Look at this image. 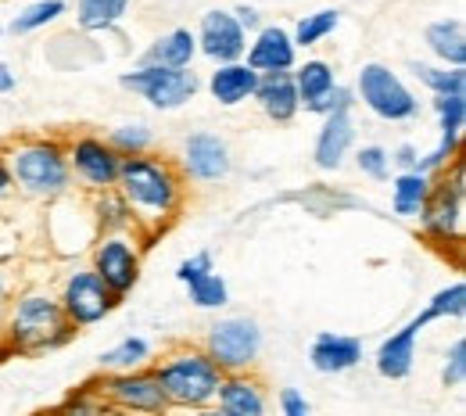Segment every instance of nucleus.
Instances as JSON below:
<instances>
[{
  "mask_svg": "<svg viewBox=\"0 0 466 416\" xmlns=\"http://www.w3.org/2000/svg\"><path fill=\"white\" fill-rule=\"evenodd\" d=\"M116 187L122 190L126 208L140 212L144 219H169L179 205V179L166 162L144 158V155H129L118 162Z\"/></svg>",
  "mask_w": 466,
  "mask_h": 416,
  "instance_id": "nucleus-1",
  "label": "nucleus"
},
{
  "mask_svg": "<svg viewBox=\"0 0 466 416\" xmlns=\"http://www.w3.org/2000/svg\"><path fill=\"white\" fill-rule=\"evenodd\" d=\"M166 402L173 406H208L219 395L223 384V370L208 359V352H176L169 356L158 370H151Z\"/></svg>",
  "mask_w": 466,
  "mask_h": 416,
  "instance_id": "nucleus-2",
  "label": "nucleus"
},
{
  "mask_svg": "<svg viewBox=\"0 0 466 416\" xmlns=\"http://www.w3.org/2000/svg\"><path fill=\"white\" fill-rule=\"evenodd\" d=\"M7 338L22 352L55 349L72 338V323L65 320L61 305L47 295H25L15 305V316L7 323Z\"/></svg>",
  "mask_w": 466,
  "mask_h": 416,
  "instance_id": "nucleus-3",
  "label": "nucleus"
},
{
  "mask_svg": "<svg viewBox=\"0 0 466 416\" xmlns=\"http://www.w3.org/2000/svg\"><path fill=\"white\" fill-rule=\"evenodd\" d=\"M11 179H18V187H25L29 194H61L68 187V158L58 144L51 140H36L25 144L11 155Z\"/></svg>",
  "mask_w": 466,
  "mask_h": 416,
  "instance_id": "nucleus-4",
  "label": "nucleus"
},
{
  "mask_svg": "<svg viewBox=\"0 0 466 416\" xmlns=\"http://www.w3.org/2000/svg\"><path fill=\"white\" fill-rule=\"evenodd\" d=\"M355 90H359L362 105H366L373 116H380V119H388V122H406L420 112V101L409 94V86L388 68V65H377V61L362 65Z\"/></svg>",
  "mask_w": 466,
  "mask_h": 416,
  "instance_id": "nucleus-5",
  "label": "nucleus"
},
{
  "mask_svg": "<svg viewBox=\"0 0 466 416\" xmlns=\"http://www.w3.org/2000/svg\"><path fill=\"white\" fill-rule=\"evenodd\" d=\"M122 86L140 94L144 101H151L155 108L162 112H173L183 108L194 94H198V76L190 68H155V65H140L137 72H126L122 76Z\"/></svg>",
  "mask_w": 466,
  "mask_h": 416,
  "instance_id": "nucleus-6",
  "label": "nucleus"
},
{
  "mask_svg": "<svg viewBox=\"0 0 466 416\" xmlns=\"http://www.w3.org/2000/svg\"><path fill=\"white\" fill-rule=\"evenodd\" d=\"M262 352V330L248 316H230L208 330V359L223 373H240L248 370Z\"/></svg>",
  "mask_w": 466,
  "mask_h": 416,
  "instance_id": "nucleus-7",
  "label": "nucleus"
},
{
  "mask_svg": "<svg viewBox=\"0 0 466 416\" xmlns=\"http://www.w3.org/2000/svg\"><path fill=\"white\" fill-rule=\"evenodd\" d=\"M58 305L72 327H94V323H101L116 309V295L105 288V280L94 269H83V273L68 277Z\"/></svg>",
  "mask_w": 466,
  "mask_h": 416,
  "instance_id": "nucleus-8",
  "label": "nucleus"
},
{
  "mask_svg": "<svg viewBox=\"0 0 466 416\" xmlns=\"http://www.w3.org/2000/svg\"><path fill=\"white\" fill-rule=\"evenodd\" d=\"M294 90H298V105H305V112H316V116L351 108V94L334 83V68L327 61H305L294 72Z\"/></svg>",
  "mask_w": 466,
  "mask_h": 416,
  "instance_id": "nucleus-9",
  "label": "nucleus"
},
{
  "mask_svg": "<svg viewBox=\"0 0 466 416\" xmlns=\"http://www.w3.org/2000/svg\"><path fill=\"white\" fill-rule=\"evenodd\" d=\"M423 219V230L438 240H456L460 238V227H463V169L456 173V179L449 183H438L431 194H427V205L420 212Z\"/></svg>",
  "mask_w": 466,
  "mask_h": 416,
  "instance_id": "nucleus-10",
  "label": "nucleus"
},
{
  "mask_svg": "<svg viewBox=\"0 0 466 416\" xmlns=\"http://www.w3.org/2000/svg\"><path fill=\"white\" fill-rule=\"evenodd\" d=\"M198 47L219 65H230V61H240V55L248 51V33L237 25L233 11H205L201 18V29H198Z\"/></svg>",
  "mask_w": 466,
  "mask_h": 416,
  "instance_id": "nucleus-11",
  "label": "nucleus"
},
{
  "mask_svg": "<svg viewBox=\"0 0 466 416\" xmlns=\"http://www.w3.org/2000/svg\"><path fill=\"white\" fill-rule=\"evenodd\" d=\"M94 273L105 280V288L116 298L126 295L140 277V255H137V248L129 240L108 238L94 251Z\"/></svg>",
  "mask_w": 466,
  "mask_h": 416,
  "instance_id": "nucleus-12",
  "label": "nucleus"
},
{
  "mask_svg": "<svg viewBox=\"0 0 466 416\" xmlns=\"http://www.w3.org/2000/svg\"><path fill=\"white\" fill-rule=\"evenodd\" d=\"M118 162H122V158H118L105 140H97V137L76 140V144H72V155H68V166H72L79 177L86 179L90 187H105V190L116 187Z\"/></svg>",
  "mask_w": 466,
  "mask_h": 416,
  "instance_id": "nucleus-13",
  "label": "nucleus"
},
{
  "mask_svg": "<svg viewBox=\"0 0 466 416\" xmlns=\"http://www.w3.org/2000/svg\"><path fill=\"white\" fill-rule=\"evenodd\" d=\"M108 395L116 399L118 406H126V410H137V413H166V395H162V388H158V380H155V373H122V377H112L108 384Z\"/></svg>",
  "mask_w": 466,
  "mask_h": 416,
  "instance_id": "nucleus-14",
  "label": "nucleus"
},
{
  "mask_svg": "<svg viewBox=\"0 0 466 416\" xmlns=\"http://www.w3.org/2000/svg\"><path fill=\"white\" fill-rule=\"evenodd\" d=\"M248 68L258 76H273V72H291L294 68V44L291 33L280 25H266L258 29L255 44L248 47Z\"/></svg>",
  "mask_w": 466,
  "mask_h": 416,
  "instance_id": "nucleus-15",
  "label": "nucleus"
},
{
  "mask_svg": "<svg viewBox=\"0 0 466 416\" xmlns=\"http://www.w3.org/2000/svg\"><path fill=\"white\" fill-rule=\"evenodd\" d=\"M183 166L194 179H223L230 173V151L216 133H194L183 147Z\"/></svg>",
  "mask_w": 466,
  "mask_h": 416,
  "instance_id": "nucleus-16",
  "label": "nucleus"
},
{
  "mask_svg": "<svg viewBox=\"0 0 466 416\" xmlns=\"http://www.w3.org/2000/svg\"><path fill=\"white\" fill-rule=\"evenodd\" d=\"M427 323H431V316L420 312L412 323H406L399 334H391V338L380 345V352H377V373H380V377H388V380L409 377L412 359H416V338H420V330H423Z\"/></svg>",
  "mask_w": 466,
  "mask_h": 416,
  "instance_id": "nucleus-17",
  "label": "nucleus"
},
{
  "mask_svg": "<svg viewBox=\"0 0 466 416\" xmlns=\"http://www.w3.org/2000/svg\"><path fill=\"white\" fill-rule=\"evenodd\" d=\"M255 101L262 105V112L273 122H291L298 116V90H294L291 72H273V76H258L255 86Z\"/></svg>",
  "mask_w": 466,
  "mask_h": 416,
  "instance_id": "nucleus-18",
  "label": "nucleus"
},
{
  "mask_svg": "<svg viewBox=\"0 0 466 416\" xmlns=\"http://www.w3.org/2000/svg\"><path fill=\"white\" fill-rule=\"evenodd\" d=\"M312 366L319 370V373H345L351 370L359 359H362V341L359 338H345V334H319L316 341H312Z\"/></svg>",
  "mask_w": 466,
  "mask_h": 416,
  "instance_id": "nucleus-19",
  "label": "nucleus"
},
{
  "mask_svg": "<svg viewBox=\"0 0 466 416\" xmlns=\"http://www.w3.org/2000/svg\"><path fill=\"white\" fill-rule=\"evenodd\" d=\"M351 137H355V129H351L349 112H330L323 129H319V140H316V166L319 169H338L349 155Z\"/></svg>",
  "mask_w": 466,
  "mask_h": 416,
  "instance_id": "nucleus-20",
  "label": "nucleus"
},
{
  "mask_svg": "<svg viewBox=\"0 0 466 416\" xmlns=\"http://www.w3.org/2000/svg\"><path fill=\"white\" fill-rule=\"evenodd\" d=\"M219 416H266V395L255 380L233 373L219 384Z\"/></svg>",
  "mask_w": 466,
  "mask_h": 416,
  "instance_id": "nucleus-21",
  "label": "nucleus"
},
{
  "mask_svg": "<svg viewBox=\"0 0 466 416\" xmlns=\"http://www.w3.org/2000/svg\"><path fill=\"white\" fill-rule=\"evenodd\" d=\"M255 86H258V72H251V68L240 65V61L219 65V68L212 72V79H208L212 97H216L219 105H227V108L248 101V97H255Z\"/></svg>",
  "mask_w": 466,
  "mask_h": 416,
  "instance_id": "nucleus-22",
  "label": "nucleus"
},
{
  "mask_svg": "<svg viewBox=\"0 0 466 416\" xmlns=\"http://www.w3.org/2000/svg\"><path fill=\"white\" fill-rule=\"evenodd\" d=\"M198 55V40L190 29H173L166 36H158L140 65H155V68H190V61Z\"/></svg>",
  "mask_w": 466,
  "mask_h": 416,
  "instance_id": "nucleus-23",
  "label": "nucleus"
},
{
  "mask_svg": "<svg viewBox=\"0 0 466 416\" xmlns=\"http://www.w3.org/2000/svg\"><path fill=\"white\" fill-rule=\"evenodd\" d=\"M427 47L452 68H463L466 61V33L460 18H445V22H434L427 25Z\"/></svg>",
  "mask_w": 466,
  "mask_h": 416,
  "instance_id": "nucleus-24",
  "label": "nucleus"
},
{
  "mask_svg": "<svg viewBox=\"0 0 466 416\" xmlns=\"http://www.w3.org/2000/svg\"><path fill=\"white\" fill-rule=\"evenodd\" d=\"M427 194H431L427 173H402L395 179V190H391V208L399 216H420L427 205Z\"/></svg>",
  "mask_w": 466,
  "mask_h": 416,
  "instance_id": "nucleus-25",
  "label": "nucleus"
},
{
  "mask_svg": "<svg viewBox=\"0 0 466 416\" xmlns=\"http://www.w3.org/2000/svg\"><path fill=\"white\" fill-rule=\"evenodd\" d=\"M129 0H79L76 4V22L90 33H101V29H112L118 18L126 15Z\"/></svg>",
  "mask_w": 466,
  "mask_h": 416,
  "instance_id": "nucleus-26",
  "label": "nucleus"
},
{
  "mask_svg": "<svg viewBox=\"0 0 466 416\" xmlns=\"http://www.w3.org/2000/svg\"><path fill=\"white\" fill-rule=\"evenodd\" d=\"M341 22V11L327 7V11H316V15H305L298 25H294V36L291 44L294 47H316L319 40H327Z\"/></svg>",
  "mask_w": 466,
  "mask_h": 416,
  "instance_id": "nucleus-27",
  "label": "nucleus"
},
{
  "mask_svg": "<svg viewBox=\"0 0 466 416\" xmlns=\"http://www.w3.org/2000/svg\"><path fill=\"white\" fill-rule=\"evenodd\" d=\"M58 15H65V0H36V4H29V7H22V11L15 15V22H11V33L25 36V33H33V29H44V25H51Z\"/></svg>",
  "mask_w": 466,
  "mask_h": 416,
  "instance_id": "nucleus-28",
  "label": "nucleus"
},
{
  "mask_svg": "<svg viewBox=\"0 0 466 416\" xmlns=\"http://www.w3.org/2000/svg\"><path fill=\"white\" fill-rule=\"evenodd\" d=\"M416 79L423 86H431L438 97H449V94H463L466 86V76L463 68H434V65H412Z\"/></svg>",
  "mask_w": 466,
  "mask_h": 416,
  "instance_id": "nucleus-29",
  "label": "nucleus"
},
{
  "mask_svg": "<svg viewBox=\"0 0 466 416\" xmlns=\"http://www.w3.org/2000/svg\"><path fill=\"white\" fill-rule=\"evenodd\" d=\"M187 291H190V301L194 305H201V309H219V305H227V280L219 277V273H201V277H194L190 284H187Z\"/></svg>",
  "mask_w": 466,
  "mask_h": 416,
  "instance_id": "nucleus-30",
  "label": "nucleus"
},
{
  "mask_svg": "<svg viewBox=\"0 0 466 416\" xmlns=\"http://www.w3.org/2000/svg\"><path fill=\"white\" fill-rule=\"evenodd\" d=\"M434 108H438V119H441V137H445V140H460V137H463V122H466V97L463 94L438 97V101H434Z\"/></svg>",
  "mask_w": 466,
  "mask_h": 416,
  "instance_id": "nucleus-31",
  "label": "nucleus"
},
{
  "mask_svg": "<svg viewBox=\"0 0 466 416\" xmlns=\"http://www.w3.org/2000/svg\"><path fill=\"white\" fill-rule=\"evenodd\" d=\"M108 147L116 151L118 158H129V155H144L151 147V129L147 126H122L112 133Z\"/></svg>",
  "mask_w": 466,
  "mask_h": 416,
  "instance_id": "nucleus-32",
  "label": "nucleus"
},
{
  "mask_svg": "<svg viewBox=\"0 0 466 416\" xmlns=\"http://www.w3.org/2000/svg\"><path fill=\"white\" fill-rule=\"evenodd\" d=\"M144 359H147V341H140V338H126L122 345L108 349V352L101 356V366H112V370H133V366H140Z\"/></svg>",
  "mask_w": 466,
  "mask_h": 416,
  "instance_id": "nucleus-33",
  "label": "nucleus"
},
{
  "mask_svg": "<svg viewBox=\"0 0 466 416\" xmlns=\"http://www.w3.org/2000/svg\"><path fill=\"white\" fill-rule=\"evenodd\" d=\"M466 312V288L463 284H452V288H445V291H438V295L431 298V305H427V316L431 320H441V316H463Z\"/></svg>",
  "mask_w": 466,
  "mask_h": 416,
  "instance_id": "nucleus-34",
  "label": "nucleus"
},
{
  "mask_svg": "<svg viewBox=\"0 0 466 416\" xmlns=\"http://www.w3.org/2000/svg\"><path fill=\"white\" fill-rule=\"evenodd\" d=\"M359 169L373 179H388V173H391V155L384 147H362L359 151Z\"/></svg>",
  "mask_w": 466,
  "mask_h": 416,
  "instance_id": "nucleus-35",
  "label": "nucleus"
},
{
  "mask_svg": "<svg viewBox=\"0 0 466 416\" xmlns=\"http://www.w3.org/2000/svg\"><path fill=\"white\" fill-rule=\"evenodd\" d=\"M441 380H445V388H460V384L466 380V338H460V341L452 345Z\"/></svg>",
  "mask_w": 466,
  "mask_h": 416,
  "instance_id": "nucleus-36",
  "label": "nucleus"
},
{
  "mask_svg": "<svg viewBox=\"0 0 466 416\" xmlns=\"http://www.w3.org/2000/svg\"><path fill=\"white\" fill-rule=\"evenodd\" d=\"M208 269H212V255H208V251H198V255H190V259L179 262L176 277H179L183 284H190L194 277H201V273H208Z\"/></svg>",
  "mask_w": 466,
  "mask_h": 416,
  "instance_id": "nucleus-37",
  "label": "nucleus"
},
{
  "mask_svg": "<svg viewBox=\"0 0 466 416\" xmlns=\"http://www.w3.org/2000/svg\"><path fill=\"white\" fill-rule=\"evenodd\" d=\"M280 406H284V416H309L305 395L294 391V388H284V391H280Z\"/></svg>",
  "mask_w": 466,
  "mask_h": 416,
  "instance_id": "nucleus-38",
  "label": "nucleus"
},
{
  "mask_svg": "<svg viewBox=\"0 0 466 416\" xmlns=\"http://www.w3.org/2000/svg\"><path fill=\"white\" fill-rule=\"evenodd\" d=\"M233 18H237V25L248 33V29H258V11L255 7H248V4H240L237 11H233Z\"/></svg>",
  "mask_w": 466,
  "mask_h": 416,
  "instance_id": "nucleus-39",
  "label": "nucleus"
},
{
  "mask_svg": "<svg viewBox=\"0 0 466 416\" xmlns=\"http://www.w3.org/2000/svg\"><path fill=\"white\" fill-rule=\"evenodd\" d=\"M391 162H399L406 173H416V151H412V147H399V155H395Z\"/></svg>",
  "mask_w": 466,
  "mask_h": 416,
  "instance_id": "nucleus-40",
  "label": "nucleus"
},
{
  "mask_svg": "<svg viewBox=\"0 0 466 416\" xmlns=\"http://www.w3.org/2000/svg\"><path fill=\"white\" fill-rule=\"evenodd\" d=\"M11 90H15V76L7 65H0V94H11Z\"/></svg>",
  "mask_w": 466,
  "mask_h": 416,
  "instance_id": "nucleus-41",
  "label": "nucleus"
},
{
  "mask_svg": "<svg viewBox=\"0 0 466 416\" xmlns=\"http://www.w3.org/2000/svg\"><path fill=\"white\" fill-rule=\"evenodd\" d=\"M7 190H11V169H7L4 162H0V198H4Z\"/></svg>",
  "mask_w": 466,
  "mask_h": 416,
  "instance_id": "nucleus-42",
  "label": "nucleus"
},
{
  "mask_svg": "<svg viewBox=\"0 0 466 416\" xmlns=\"http://www.w3.org/2000/svg\"><path fill=\"white\" fill-rule=\"evenodd\" d=\"M65 416H90V406H83V402H79V406H72Z\"/></svg>",
  "mask_w": 466,
  "mask_h": 416,
  "instance_id": "nucleus-43",
  "label": "nucleus"
},
{
  "mask_svg": "<svg viewBox=\"0 0 466 416\" xmlns=\"http://www.w3.org/2000/svg\"><path fill=\"white\" fill-rule=\"evenodd\" d=\"M198 416H219V410H201Z\"/></svg>",
  "mask_w": 466,
  "mask_h": 416,
  "instance_id": "nucleus-44",
  "label": "nucleus"
},
{
  "mask_svg": "<svg viewBox=\"0 0 466 416\" xmlns=\"http://www.w3.org/2000/svg\"><path fill=\"white\" fill-rule=\"evenodd\" d=\"M0 298H4V280H0Z\"/></svg>",
  "mask_w": 466,
  "mask_h": 416,
  "instance_id": "nucleus-45",
  "label": "nucleus"
}]
</instances>
